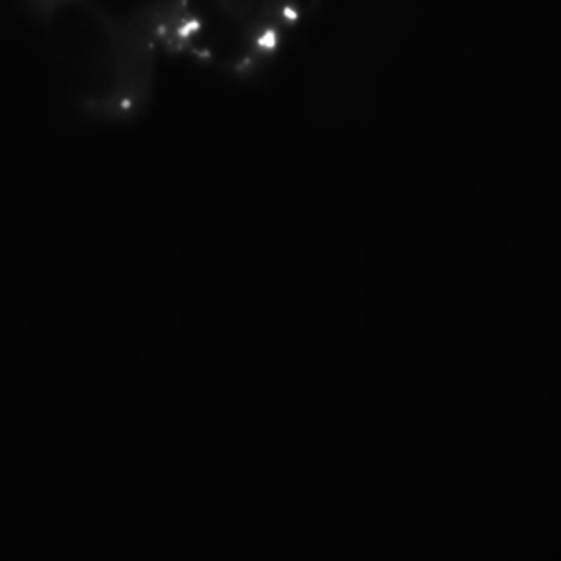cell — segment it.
Wrapping results in <instances>:
<instances>
[{
    "label": "cell",
    "mask_w": 561,
    "mask_h": 561,
    "mask_svg": "<svg viewBox=\"0 0 561 561\" xmlns=\"http://www.w3.org/2000/svg\"><path fill=\"white\" fill-rule=\"evenodd\" d=\"M78 116L101 126L136 123L149 110L162 54L136 12L106 0H21Z\"/></svg>",
    "instance_id": "6da1fadb"
},
{
    "label": "cell",
    "mask_w": 561,
    "mask_h": 561,
    "mask_svg": "<svg viewBox=\"0 0 561 561\" xmlns=\"http://www.w3.org/2000/svg\"><path fill=\"white\" fill-rule=\"evenodd\" d=\"M321 0H150L136 11L162 57L229 81L271 70Z\"/></svg>",
    "instance_id": "7a4b0ae2"
}]
</instances>
